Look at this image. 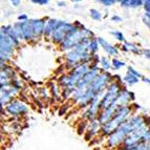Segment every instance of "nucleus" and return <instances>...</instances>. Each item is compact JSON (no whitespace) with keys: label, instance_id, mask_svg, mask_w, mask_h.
<instances>
[{"label":"nucleus","instance_id":"f257e3e1","mask_svg":"<svg viewBox=\"0 0 150 150\" xmlns=\"http://www.w3.org/2000/svg\"><path fill=\"white\" fill-rule=\"evenodd\" d=\"M146 125V118L142 115H131L126 123H124L121 127H119L112 134H110L106 138V146L109 149L120 148L128 135L133 132L135 129H138Z\"/></svg>","mask_w":150,"mask_h":150},{"label":"nucleus","instance_id":"f03ea898","mask_svg":"<svg viewBox=\"0 0 150 150\" xmlns=\"http://www.w3.org/2000/svg\"><path fill=\"white\" fill-rule=\"evenodd\" d=\"M133 113V106L132 105H127V106H122L120 109L117 111L115 115L108 123L102 125V131H101V135L108 138L110 134H112L115 130L119 127L126 123L128 119L131 117Z\"/></svg>","mask_w":150,"mask_h":150},{"label":"nucleus","instance_id":"7ed1b4c3","mask_svg":"<svg viewBox=\"0 0 150 150\" xmlns=\"http://www.w3.org/2000/svg\"><path fill=\"white\" fill-rule=\"evenodd\" d=\"M148 126H143L138 129H135L133 132H131L128 138L124 141L123 145L121 146L120 150H133L143 142V139L145 137L146 132L148 131Z\"/></svg>","mask_w":150,"mask_h":150},{"label":"nucleus","instance_id":"20e7f679","mask_svg":"<svg viewBox=\"0 0 150 150\" xmlns=\"http://www.w3.org/2000/svg\"><path fill=\"white\" fill-rule=\"evenodd\" d=\"M4 111L13 119H20L26 115L30 111V107L22 100L15 99L4 107Z\"/></svg>","mask_w":150,"mask_h":150},{"label":"nucleus","instance_id":"39448f33","mask_svg":"<svg viewBox=\"0 0 150 150\" xmlns=\"http://www.w3.org/2000/svg\"><path fill=\"white\" fill-rule=\"evenodd\" d=\"M105 91L96 96L95 99L90 102L89 105L84 109V112H83L82 115L83 120L91 121V120H95V119H98V117L100 115L101 111H102V100Z\"/></svg>","mask_w":150,"mask_h":150},{"label":"nucleus","instance_id":"423d86ee","mask_svg":"<svg viewBox=\"0 0 150 150\" xmlns=\"http://www.w3.org/2000/svg\"><path fill=\"white\" fill-rule=\"evenodd\" d=\"M122 90H123L122 86H121L117 81H113V82L110 83L109 86H108L107 89H106L105 93H104V97H103L102 110L109 107V106L117 100V98L119 97V95L121 93Z\"/></svg>","mask_w":150,"mask_h":150},{"label":"nucleus","instance_id":"0eeeda50","mask_svg":"<svg viewBox=\"0 0 150 150\" xmlns=\"http://www.w3.org/2000/svg\"><path fill=\"white\" fill-rule=\"evenodd\" d=\"M18 93H19V90L16 87H14L13 85L1 88V98H0V101H1V109H3L13 100H15L14 98L18 95Z\"/></svg>","mask_w":150,"mask_h":150},{"label":"nucleus","instance_id":"6e6552de","mask_svg":"<svg viewBox=\"0 0 150 150\" xmlns=\"http://www.w3.org/2000/svg\"><path fill=\"white\" fill-rule=\"evenodd\" d=\"M120 107H122V106H120L118 103L115 101L109 107L106 108V109H103L102 111H101L100 115L98 117V120L100 121V123L102 124V125H104V124L108 123L113 117H115L117 111L120 109Z\"/></svg>","mask_w":150,"mask_h":150},{"label":"nucleus","instance_id":"1a4fd4ad","mask_svg":"<svg viewBox=\"0 0 150 150\" xmlns=\"http://www.w3.org/2000/svg\"><path fill=\"white\" fill-rule=\"evenodd\" d=\"M101 131H102V124L100 123V121L98 119L95 120L88 121V127L87 131L84 134V139L86 141H91L97 137V135L101 134Z\"/></svg>","mask_w":150,"mask_h":150},{"label":"nucleus","instance_id":"9d476101","mask_svg":"<svg viewBox=\"0 0 150 150\" xmlns=\"http://www.w3.org/2000/svg\"><path fill=\"white\" fill-rule=\"evenodd\" d=\"M123 80H124V82H125L127 85L133 86V85H135L139 81H140V78L135 77V76H133L132 74L128 73V74H126V76L124 77V79H123Z\"/></svg>","mask_w":150,"mask_h":150},{"label":"nucleus","instance_id":"9b49d317","mask_svg":"<svg viewBox=\"0 0 150 150\" xmlns=\"http://www.w3.org/2000/svg\"><path fill=\"white\" fill-rule=\"evenodd\" d=\"M87 127H88V121L83 120L82 122L78 124V127H77L78 133L81 135H84L86 133V131H87Z\"/></svg>","mask_w":150,"mask_h":150},{"label":"nucleus","instance_id":"f8f14e48","mask_svg":"<svg viewBox=\"0 0 150 150\" xmlns=\"http://www.w3.org/2000/svg\"><path fill=\"white\" fill-rule=\"evenodd\" d=\"M50 93H52V97L55 99V101H60V98L62 97V93H60V90L58 89L57 85H54L50 89Z\"/></svg>","mask_w":150,"mask_h":150},{"label":"nucleus","instance_id":"ddd939ff","mask_svg":"<svg viewBox=\"0 0 150 150\" xmlns=\"http://www.w3.org/2000/svg\"><path fill=\"white\" fill-rule=\"evenodd\" d=\"M101 43H102L103 45H104V50L107 52L108 54H110V55H117V53H118V50H115V47H112L111 45H109V44H107V43H104L102 40H101Z\"/></svg>","mask_w":150,"mask_h":150},{"label":"nucleus","instance_id":"4468645a","mask_svg":"<svg viewBox=\"0 0 150 150\" xmlns=\"http://www.w3.org/2000/svg\"><path fill=\"white\" fill-rule=\"evenodd\" d=\"M101 64H102L103 69L105 70V71H107L108 69H110V68L112 67V63H110L107 58H102V60H101Z\"/></svg>","mask_w":150,"mask_h":150},{"label":"nucleus","instance_id":"2eb2a0df","mask_svg":"<svg viewBox=\"0 0 150 150\" xmlns=\"http://www.w3.org/2000/svg\"><path fill=\"white\" fill-rule=\"evenodd\" d=\"M111 63H112V68H113V69H120V68H122L123 66L125 65V63L123 62V61L118 60V59H113Z\"/></svg>","mask_w":150,"mask_h":150},{"label":"nucleus","instance_id":"dca6fc26","mask_svg":"<svg viewBox=\"0 0 150 150\" xmlns=\"http://www.w3.org/2000/svg\"><path fill=\"white\" fill-rule=\"evenodd\" d=\"M128 73H130V74H132L133 76H135V77H138V78H142V75H141L139 71H137V70L134 69V68H132V67H129V69H128Z\"/></svg>","mask_w":150,"mask_h":150},{"label":"nucleus","instance_id":"f3484780","mask_svg":"<svg viewBox=\"0 0 150 150\" xmlns=\"http://www.w3.org/2000/svg\"><path fill=\"white\" fill-rule=\"evenodd\" d=\"M97 42H96V41H93V43H91V44H90V50H93V52H95V50H97Z\"/></svg>","mask_w":150,"mask_h":150},{"label":"nucleus","instance_id":"a211bd4d","mask_svg":"<svg viewBox=\"0 0 150 150\" xmlns=\"http://www.w3.org/2000/svg\"><path fill=\"white\" fill-rule=\"evenodd\" d=\"M144 82L147 83V84H149V85H150V79H147V78H144Z\"/></svg>","mask_w":150,"mask_h":150},{"label":"nucleus","instance_id":"6ab92c4d","mask_svg":"<svg viewBox=\"0 0 150 150\" xmlns=\"http://www.w3.org/2000/svg\"><path fill=\"white\" fill-rule=\"evenodd\" d=\"M146 57L150 59V52H149V50H148V52H146Z\"/></svg>","mask_w":150,"mask_h":150}]
</instances>
